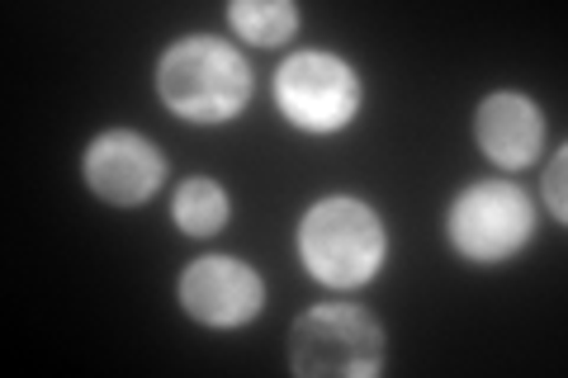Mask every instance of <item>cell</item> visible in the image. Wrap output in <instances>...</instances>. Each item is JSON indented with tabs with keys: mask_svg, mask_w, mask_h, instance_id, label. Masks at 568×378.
I'll return each instance as SVG.
<instances>
[{
	"mask_svg": "<svg viewBox=\"0 0 568 378\" xmlns=\"http://www.w3.org/2000/svg\"><path fill=\"white\" fill-rule=\"evenodd\" d=\"M227 24L237 39L256 48H280L298 33V6L294 0H233L227 6Z\"/></svg>",
	"mask_w": 568,
	"mask_h": 378,
	"instance_id": "10",
	"label": "cell"
},
{
	"mask_svg": "<svg viewBox=\"0 0 568 378\" xmlns=\"http://www.w3.org/2000/svg\"><path fill=\"white\" fill-rule=\"evenodd\" d=\"M81 175L95 200L114 208H138L166 185V156L156 152V142L133 129H104L85 147Z\"/></svg>",
	"mask_w": 568,
	"mask_h": 378,
	"instance_id": "7",
	"label": "cell"
},
{
	"mask_svg": "<svg viewBox=\"0 0 568 378\" xmlns=\"http://www.w3.org/2000/svg\"><path fill=\"white\" fill-rule=\"evenodd\" d=\"M384 350L379 317L355 303H317L290 327V369L298 378H375Z\"/></svg>",
	"mask_w": 568,
	"mask_h": 378,
	"instance_id": "3",
	"label": "cell"
},
{
	"mask_svg": "<svg viewBox=\"0 0 568 378\" xmlns=\"http://www.w3.org/2000/svg\"><path fill=\"white\" fill-rule=\"evenodd\" d=\"M474 142L493 166L526 171L545 152V114L521 90H493L474 110Z\"/></svg>",
	"mask_w": 568,
	"mask_h": 378,
	"instance_id": "8",
	"label": "cell"
},
{
	"mask_svg": "<svg viewBox=\"0 0 568 378\" xmlns=\"http://www.w3.org/2000/svg\"><path fill=\"white\" fill-rule=\"evenodd\" d=\"M275 104H280L284 123H294L298 133L332 137V133H342L361 119L365 81L342 52L304 48V52H294V58L280 62Z\"/></svg>",
	"mask_w": 568,
	"mask_h": 378,
	"instance_id": "5",
	"label": "cell"
},
{
	"mask_svg": "<svg viewBox=\"0 0 568 378\" xmlns=\"http://www.w3.org/2000/svg\"><path fill=\"white\" fill-rule=\"evenodd\" d=\"M564 180H568V147H555V156H549V171H545V200H549V213H555V223H568Z\"/></svg>",
	"mask_w": 568,
	"mask_h": 378,
	"instance_id": "11",
	"label": "cell"
},
{
	"mask_svg": "<svg viewBox=\"0 0 568 378\" xmlns=\"http://www.w3.org/2000/svg\"><path fill=\"white\" fill-rule=\"evenodd\" d=\"M298 260L327 289H365L388 260L384 218L355 194H327L298 218Z\"/></svg>",
	"mask_w": 568,
	"mask_h": 378,
	"instance_id": "2",
	"label": "cell"
},
{
	"mask_svg": "<svg viewBox=\"0 0 568 378\" xmlns=\"http://www.w3.org/2000/svg\"><path fill=\"white\" fill-rule=\"evenodd\" d=\"M185 317H194L209 331H237L246 321H256L265 308V279L256 275V265H246L237 256H200L181 269L175 284Z\"/></svg>",
	"mask_w": 568,
	"mask_h": 378,
	"instance_id": "6",
	"label": "cell"
},
{
	"mask_svg": "<svg viewBox=\"0 0 568 378\" xmlns=\"http://www.w3.org/2000/svg\"><path fill=\"white\" fill-rule=\"evenodd\" d=\"M156 100L185 123H233L252 100V62L213 33H185L156 62Z\"/></svg>",
	"mask_w": 568,
	"mask_h": 378,
	"instance_id": "1",
	"label": "cell"
},
{
	"mask_svg": "<svg viewBox=\"0 0 568 378\" xmlns=\"http://www.w3.org/2000/svg\"><path fill=\"white\" fill-rule=\"evenodd\" d=\"M450 251L469 265H507L536 237V204L511 180H474L446 213Z\"/></svg>",
	"mask_w": 568,
	"mask_h": 378,
	"instance_id": "4",
	"label": "cell"
},
{
	"mask_svg": "<svg viewBox=\"0 0 568 378\" xmlns=\"http://www.w3.org/2000/svg\"><path fill=\"white\" fill-rule=\"evenodd\" d=\"M227 213H233V204L213 175H190L171 194V218L185 237H219L227 227Z\"/></svg>",
	"mask_w": 568,
	"mask_h": 378,
	"instance_id": "9",
	"label": "cell"
}]
</instances>
